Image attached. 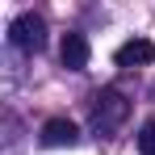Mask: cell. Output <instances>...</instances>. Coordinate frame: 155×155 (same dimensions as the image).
<instances>
[{"label":"cell","mask_w":155,"mask_h":155,"mask_svg":"<svg viewBox=\"0 0 155 155\" xmlns=\"http://www.w3.org/2000/svg\"><path fill=\"white\" fill-rule=\"evenodd\" d=\"M126 117H130V101L117 88L97 92V101H92V130H97V134H113Z\"/></svg>","instance_id":"1"},{"label":"cell","mask_w":155,"mask_h":155,"mask_svg":"<svg viewBox=\"0 0 155 155\" xmlns=\"http://www.w3.org/2000/svg\"><path fill=\"white\" fill-rule=\"evenodd\" d=\"M76 138H80V130L71 126L67 117H51V122L42 126V143H46V147H71Z\"/></svg>","instance_id":"4"},{"label":"cell","mask_w":155,"mask_h":155,"mask_svg":"<svg viewBox=\"0 0 155 155\" xmlns=\"http://www.w3.org/2000/svg\"><path fill=\"white\" fill-rule=\"evenodd\" d=\"M138 151H143V155H155V122L143 126V134H138Z\"/></svg>","instance_id":"6"},{"label":"cell","mask_w":155,"mask_h":155,"mask_svg":"<svg viewBox=\"0 0 155 155\" xmlns=\"http://www.w3.org/2000/svg\"><path fill=\"white\" fill-rule=\"evenodd\" d=\"M8 42H13L17 51H42V46H46V21H42L38 13H21V17H13V25H8Z\"/></svg>","instance_id":"2"},{"label":"cell","mask_w":155,"mask_h":155,"mask_svg":"<svg viewBox=\"0 0 155 155\" xmlns=\"http://www.w3.org/2000/svg\"><path fill=\"white\" fill-rule=\"evenodd\" d=\"M155 59V42H147V38H134V42H126V46H117V67H143V63H151Z\"/></svg>","instance_id":"5"},{"label":"cell","mask_w":155,"mask_h":155,"mask_svg":"<svg viewBox=\"0 0 155 155\" xmlns=\"http://www.w3.org/2000/svg\"><path fill=\"white\" fill-rule=\"evenodd\" d=\"M59 54H63V67H67V71H84L92 51H88V38H84V34H63Z\"/></svg>","instance_id":"3"}]
</instances>
